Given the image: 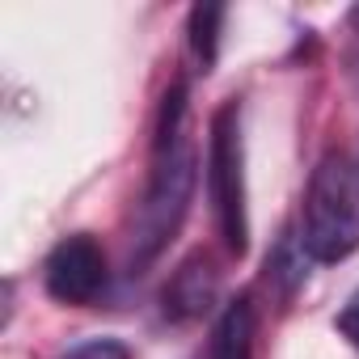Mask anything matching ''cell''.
<instances>
[{"mask_svg":"<svg viewBox=\"0 0 359 359\" xmlns=\"http://www.w3.org/2000/svg\"><path fill=\"white\" fill-rule=\"evenodd\" d=\"M300 250L313 262H342L359 250V169L346 152H325L309 177Z\"/></svg>","mask_w":359,"mask_h":359,"instance_id":"7a4b0ae2","label":"cell"},{"mask_svg":"<svg viewBox=\"0 0 359 359\" xmlns=\"http://www.w3.org/2000/svg\"><path fill=\"white\" fill-rule=\"evenodd\" d=\"M110 266H106V250L89 237V233H72L64 237L43 266V283L60 304H93L106 292Z\"/></svg>","mask_w":359,"mask_h":359,"instance_id":"277c9868","label":"cell"},{"mask_svg":"<svg viewBox=\"0 0 359 359\" xmlns=\"http://www.w3.org/2000/svg\"><path fill=\"white\" fill-rule=\"evenodd\" d=\"M216 296V271L208 258H191L182 271L173 275V283L165 287V313L173 317H195L208 309V300Z\"/></svg>","mask_w":359,"mask_h":359,"instance_id":"8992f818","label":"cell"},{"mask_svg":"<svg viewBox=\"0 0 359 359\" xmlns=\"http://www.w3.org/2000/svg\"><path fill=\"white\" fill-rule=\"evenodd\" d=\"M64 359H131V351L123 342H114V338H93V342L72 346Z\"/></svg>","mask_w":359,"mask_h":359,"instance_id":"ba28073f","label":"cell"},{"mask_svg":"<svg viewBox=\"0 0 359 359\" xmlns=\"http://www.w3.org/2000/svg\"><path fill=\"white\" fill-rule=\"evenodd\" d=\"M355 169H359V156H355Z\"/></svg>","mask_w":359,"mask_h":359,"instance_id":"30bf717a","label":"cell"},{"mask_svg":"<svg viewBox=\"0 0 359 359\" xmlns=\"http://www.w3.org/2000/svg\"><path fill=\"white\" fill-rule=\"evenodd\" d=\"M212 359H258V309L250 296L224 304L212 334Z\"/></svg>","mask_w":359,"mask_h":359,"instance_id":"5b68a950","label":"cell"},{"mask_svg":"<svg viewBox=\"0 0 359 359\" xmlns=\"http://www.w3.org/2000/svg\"><path fill=\"white\" fill-rule=\"evenodd\" d=\"M338 330L346 334V342H355V346H359V292L342 304V313H338Z\"/></svg>","mask_w":359,"mask_h":359,"instance_id":"9c48e42d","label":"cell"},{"mask_svg":"<svg viewBox=\"0 0 359 359\" xmlns=\"http://www.w3.org/2000/svg\"><path fill=\"white\" fill-rule=\"evenodd\" d=\"M182 114H187V85H173L165 93L161 110V131L152 148V173L148 191L135 216V237H131V262H152L165 241L177 233L191 195H195V148L182 135Z\"/></svg>","mask_w":359,"mask_h":359,"instance_id":"6da1fadb","label":"cell"},{"mask_svg":"<svg viewBox=\"0 0 359 359\" xmlns=\"http://www.w3.org/2000/svg\"><path fill=\"white\" fill-rule=\"evenodd\" d=\"M208 195L220 224L229 254H245L250 245V195H245V140H241V110L237 102L212 114L208 140Z\"/></svg>","mask_w":359,"mask_h":359,"instance_id":"3957f363","label":"cell"},{"mask_svg":"<svg viewBox=\"0 0 359 359\" xmlns=\"http://www.w3.org/2000/svg\"><path fill=\"white\" fill-rule=\"evenodd\" d=\"M229 9L224 5H199L191 13V51L195 60L203 64V72L216 64V51H220V26H224Z\"/></svg>","mask_w":359,"mask_h":359,"instance_id":"52a82bcc","label":"cell"}]
</instances>
